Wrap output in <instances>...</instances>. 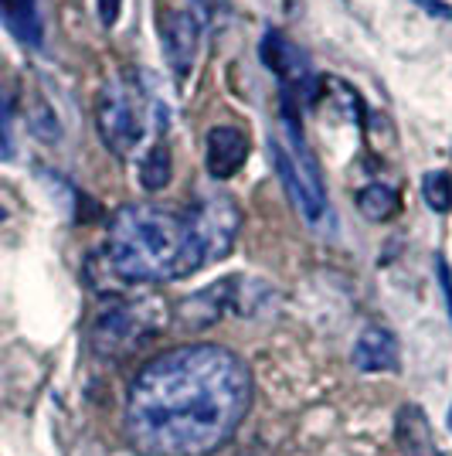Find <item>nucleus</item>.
Listing matches in <instances>:
<instances>
[{
  "instance_id": "nucleus-1",
  "label": "nucleus",
  "mask_w": 452,
  "mask_h": 456,
  "mask_svg": "<svg viewBox=\"0 0 452 456\" xmlns=\"http://www.w3.org/2000/svg\"><path fill=\"white\" fill-rule=\"evenodd\" d=\"M252 409V371L222 344H181L133 379L123 433L140 456H211Z\"/></svg>"
},
{
  "instance_id": "nucleus-2",
  "label": "nucleus",
  "mask_w": 452,
  "mask_h": 456,
  "mask_svg": "<svg viewBox=\"0 0 452 456\" xmlns=\"http://www.w3.org/2000/svg\"><path fill=\"white\" fill-rule=\"evenodd\" d=\"M99 256L106 273L126 286L170 283L198 273L184 215L160 205H126L116 211Z\"/></svg>"
},
{
  "instance_id": "nucleus-3",
  "label": "nucleus",
  "mask_w": 452,
  "mask_h": 456,
  "mask_svg": "<svg viewBox=\"0 0 452 456\" xmlns=\"http://www.w3.org/2000/svg\"><path fill=\"white\" fill-rule=\"evenodd\" d=\"M272 160L276 171L283 177L286 194L293 198L296 211L310 228L330 225V198L327 184L320 177V164L310 151L306 136H303L300 116L293 106V95L283 99V119H279V136H272Z\"/></svg>"
},
{
  "instance_id": "nucleus-4",
  "label": "nucleus",
  "mask_w": 452,
  "mask_h": 456,
  "mask_svg": "<svg viewBox=\"0 0 452 456\" xmlns=\"http://www.w3.org/2000/svg\"><path fill=\"white\" fill-rule=\"evenodd\" d=\"M153 116L164 123V110L150 93L143 76H116L102 86L95 99V130L106 151L116 157H130L153 130Z\"/></svg>"
},
{
  "instance_id": "nucleus-5",
  "label": "nucleus",
  "mask_w": 452,
  "mask_h": 456,
  "mask_svg": "<svg viewBox=\"0 0 452 456\" xmlns=\"http://www.w3.org/2000/svg\"><path fill=\"white\" fill-rule=\"evenodd\" d=\"M167 323V306L160 297H143V300H123V304L102 310L93 323V351L99 358H130L143 344L157 338Z\"/></svg>"
},
{
  "instance_id": "nucleus-6",
  "label": "nucleus",
  "mask_w": 452,
  "mask_h": 456,
  "mask_svg": "<svg viewBox=\"0 0 452 456\" xmlns=\"http://www.w3.org/2000/svg\"><path fill=\"white\" fill-rule=\"evenodd\" d=\"M184 225H188L190 259L201 269L222 263L235 248L238 228H242V211L228 194H207L184 211Z\"/></svg>"
},
{
  "instance_id": "nucleus-7",
  "label": "nucleus",
  "mask_w": 452,
  "mask_h": 456,
  "mask_svg": "<svg viewBox=\"0 0 452 456\" xmlns=\"http://www.w3.org/2000/svg\"><path fill=\"white\" fill-rule=\"evenodd\" d=\"M157 35H160V48H164L170 72L184 78L201 48V24L194 18V11L184 4H174V0H160L157 4Z\"/></svg>"
},
{
  "instance_id": "nucleus-8",
  "label": "nucleus",
  "mask_w": 452,
  "mask_h": 456,
  "mask_svg": "<svg viewBox=\"0 0 452 456\" xmlns=\"http://www.w3.org/2000/svg\"><path fill=\"white\" fill-rule=\"evenodd\" d=\"M242 283H246V280L228 276V280H218L214 286H207V289H201V293L188 297L184 304L177 306L181 323H188V327L198 330V327H207V323L222 321V317L231 314V310H242V300H238Z\"/></svg>"
},
{
  "instance_id": "nucleus-9",
  "label": "nucleus",
  "mask_w": 452,
  "mask_h": 456,
  "mask_svg": "<svg viewBox=\"0 0 452 456\" xmlns=\"http://www.w3.org/2000/svg\"><path fill=\"white\" fill-rule=\"evenodd\" d=\"M259 58H262V65L272 72V76H279L289 86V89H310L313 86V72H310V58L303 55L300 48L293 45V41L279 35L276 28H269L259 41Z\"/></svg>"
},
{
  "instance_id": "nucleus-10",
  "label": "nucleus",
  "mask_w": 452,
  "mask_h": 456,
  "mask_svg": "<svg viewBox=\"0 0 452 456\" xmlns=\"http://www.w3.org/2000/svg\"><path fill=\"white\" fill-rule=\"evenodd\" d=\"M248 136L238 126H214L205 136V171L214 181H231L246 167Z\"/></svg>"
},
{
  "instance_id": "nucleus-11",
  "label": "nucleus",
  "mask_w": 452,
  "mask_h": 456,
  "mask_svg": "<svg viewBox=\"0 0 452 456\" xmlns=\"http://www.w3.org/2000/svg\"><path fill=\"white\" fill-rule=\"evenodd\" d=\"M354 364L364 375H377V371H398L401 364V351H398L395 334L388 327H364L358 344H354Z\"/></svg>"
},
{
  "instance_id": "nucleus-12",
  "label": "nucleus",
  "mask_w": 452,
  "mask_h": 456,
  "mask_svg": "<svg viewBox=\"0 0 452 456\" xmlns=\"http://www.w3.org/2000/svg\"><path fill=\"white\" fill-rule=\"evenodd\" d=\"M395 443L401 456H442L429 429V419L418 405H405L395 416Z\"/></svg>"
},
{
  "instance_id": "nucleus-13",
  "label": "nucleus",
  "mask_w": 452,
  "mask_h": 456,
  "mask_svg": "<svg viewBox=\"0 0 452 456\" xmlns=\"http://www.w3.org/2000/svg\"><path fill=\"white\" fill-rule=\"evenodd\" d=\"M0 20L24 48H41L44 24H41L38 0H0Z\"/></svg>"
},
{
  "instance_id": "nucleus-14",
  "label": "nucleus",
  "mask_w": 452,
  "mask_h": 456,
  "mask_svg": "<svg viewBox=\"0 0 452 456\" xmlns=\"http://www.w3.org/2000/svg\"><path fill=\"white\" fill-rule=\"evenodd\" d=\"M170 177H174V160H170V147L164 140H153V147L143 153V160H140V184L143 191H164L170 184Z\"/></svg>"
},
{
  "instance_id": "nucleus-15",
  "label": "nucleus",
  "mask_w": 452,
  "mask_h": 456,
  "mask_svg": "<svg viewBox=\"0 0 452 456\" xmlns=\"http://www.w3.org/2000/svg\"><path fill=\"white\" fill-rule=\"evenodd\" d=\"M358 211L367 222H388L398 211V191L388 184H367L358 191Z\"/></svg>"
},
{
  "instance_id": "nucleus-16",
  "label": "nucleus",
  "mask_w": 452,
  "mask_h": 456,
  "mask_svg": "<svg viewBox=\"0 0 452 456\" xmlns=\"http://www.w3.org/2000/svg\"><path fill=\"white\" fill-rule=\"evenodd\" d=\"M422 198L432 211H449L452 208V177L446 171H429L422 177Z\"/></svg>"
},
{
  "instance_id": "nucleus-17",
  "label": "nucleus",
  "mask_w": 452,
  "mask_h": 456,
  "mask_svg": "<svg viewBox=\"0 0 452 456\" xmlns=\"http://www.w3.org/2000/svg\"><path fill=\"white\" fill-rule=\"evenodd\" d=\"M7 153H11V110L0 93V157H7Z\"/></svg>"
},
{
  "instance_id": "nucleus-18",
  "label": "nucleus",
  "mask_w": 452,
  "mask_h": 456,
  "mask_svg": "<svg viewBox=\"0 0 452 456\" xmlns=\"http://www.w3.org/2000/svg\"><path fill=\"white\" fill-rule=\"evenodd\" d=\"M119 11H123V0H95V14L106 28H113L119 20Z\"/></svg>"
},
{
  "instance_id": "nucleus-19",
  "label": "nucleus",
  "mask_w": 452,
  "mask_h": 456,
  "mask_svg": "<svg viewBox=\"0 0 452 456\" xmlns=\"http://www.w3.org/2000/svg\"><path fill=\"white\" fill-rule=\"evenodd\" d=\"M418 7H425L432 18L439 20H452V4H446V0H415Z\"/></svg>"
},
{
  "instance_id": "nucleus-20",
  "label": "nucleus",
  "mask_w": 452,
  "mask_h": 456,
  "mask_svg": "<svg viewBox=\"0 0 452 456\" xmlns=\"http://www.w3.org/2000/svg\"><path fill=\"white\" fill-rule=\"evenodd\" d=\"M439 280H442V293H446V306H449V321H452V273L446 266V259H439Z\"/></svg>"
},
{
  "instance_id": "nucleus-21",
  "label": "nucleus",
  "mask_w": 452,
  "mask_h": 456,
  "mask_svg": "<svg viewBox=\"0 0 452 456\" xmlns=\"http://www.w3.org/2000/svg\"><path fill=\"white\" fill-rule=\"evenodd\" d=\"M449 433H452V409H449Z\"/></svg>"
}]
</instances>
